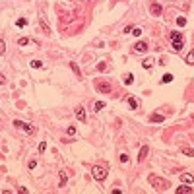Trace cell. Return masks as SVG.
<instances>
[{
  "instance_id": "obj_9",
  "label": "cell",
  "mask_w": 194,
  "mask_h": 194,
  "mask_svg": "<svg viewBox=\"0 0 194 194\" xmlns=\"http://www.w3.org/2000/svg\"><path fill=\"white\" fill-rule=\"evenodd\" d=\"M149 120H151V122H163V120H165V116L159 115V113H153V115L149 116Z\"/></svg>"
},
{
  "instance_id": "obj_7",
  "label": "cell",
  "mask_w": 194,
  "mask_h": 194,
  "mask_svg": "<svg viewBox=\"0 0 194 194\" xmlns=\"http://www.w3.org/2000/svg\"><path fill=\"white\" fill-rule=\"evenodd\" d=\"M19 128H23L27 134H35V126H33V124H29V122H21V126H19Z\"/></svg>"
},
{
  "instance_id": "obj_10",
  "label": "cell",
  "mask_w": 194,
  "mask_h": 194,
  "mask_svg": "<svg viewBox=\"0 0 194 194\" xmlns=\"http://www.w3.org/2000/svg\"><path fill=\"white\" fill-rule=\"evenodd\" d=\"M148 151H149L148 146H142V149H140V155H138V161H144V159H146V155H148Z\"/></svg>"
},
{
  "instance_id": "obj_28",
  "label": "cell",
  "mask_w": 194,
  "mask_h": 194,
  "mask_svg": "<svg viewBox=\"0 0 194 194\" xmlns=\"http://www.w3.org/2000/svg\"><path fill=\"white\" fill-rule=\"evenodd\" d=\"M45 149H47V142H41L39 144V153H43Z\"/></svg>"
},
{
  "instance_id": "obj_18",
  "label": "cell",
  "mask_w": 194,
  "mask_h": 194,
  "mask_svg": "<svg viewBox=\"0 0 194 194\" xmlns=\"http://www.w3.org/2000/svg\"><path fill=\"white\" fill-rule=\"evenodd\" d=\"M186 62H188V64H194V51H190L186 54Z\"/></svg>"
},
{
  "instance_id": "obj_15",
  "label": "cell",
  "mask_w": 194,
  "mask_h": 194,
  "mask_svg": "<svg viewBox=\"0 0 194 194\" xmlns=\"http://www.w3.org/2000/svg\"><path fill=\"white\" fill-rule=\"evenodd\" d=\"M103 107H105V101H95V105H93V111L97 113V111H101Z\"/></svg>"
},
{
  "instance_id": "obj_12",
  "label": "cell",
  "mask_w": 194,
  "mask_h": 194,
  "mask_svg": "<svg viewBox=\"0 0 194 194\" xmlns=\"http://www.w3.org/2000/svg\"><path fill=\"white\" fill-rule=\"evenodd\" d=\"M151 14H153V16H159V14H161V6H159V4H151Z\"/></svg>"
},
{
  "instance_id": "obj_25",
  "label": "cell",
  "mask_w": 194,
  "mask_h": 194,
  "mask_svg": "<svg viewBox=\"0 0 194 194\" xmlns=\"http://www.w3.org/2000/svg\"><path fill=\"white\" fill-rule=\"evenodd\" d=\"M66 132H68V136H74V134H76V126H68Z\"/></svg>"
},
{
  "instance_id": "obj_17",
  "label": "cell",
  "mask_w": 194,
  "mask_h": 194,
  "mask_svg": "<svg viewBox=\"0 0 194 194\" xmlns=\"http://www.w3.org/2000/svg\"><path fill=\"white\" fill-rule=\"evenodd\" d=\"M128 105L132 109H138V101H136V97H128Z\"/></svg>"
},
{
  "instance_id": "obj_27",
  "label": "cell",
  "mask_w": 194,
  "mask_h": 194,
  "mask_svg": "<svg viewBox=\"0 0 194 194\" xmlns=\"http://www.w3.org/2000/svg\"><path fill=\"white\" fill-rule=\"evenodd\" d=\"M18 43H19V45H21V47H25L27 43H29V39H27V37H21V39H19V41H18Z\"/></svg>"
},
{
  "instance_id": "obj_3",
  "label": "cell",
  "mask_w": 194,
  "mask_h": 194,
  "mask_svg": "<svg viewBox=\"0 0 194 194\" xmlns=\"http://www.w3.org/2000/svg\"><path fill=\"white\" fill-rule=\"evenodd\" d=\"M95 87H97V91H101V93H111V91H113V85H111L109 82H105V80H97Z\"/></svg>"
},
{
  "instance_id": "obj_5",
  "label": "cell",
  "mask_w": 194,
  "mask_h": 194,
  "mask_svg": "<svg viewBox=\"0 0 194 194\" xmlns=\"http://www.w3.org/2000/svg\"><path fill=\"white\" fill-rule=\"evenodd\" d=\"M149 182L155 184V188H167V182H165V181H157L155 177H149Z\"/></svg>"
},
{
  "instance_id": "obj_8",
  "label": "cell",
  "mask_w": 194,
  "mask_h": 194,
  "mask_svg": "<svg viewBox=\"0 0 194 194\" xmlns=\"http://www.w3.org/2000/svg\"><path fill=\"white\" fill-rule=\"evenodd\" d=\"M181 181L186 182V184H192V182H194V177H192L190 173H182V175H181Z\"/></svg>"
},
{
  "instance_id": "obj_6",
  "label": "cell",
  "mask_w": 194,
  "mask_h": 194,
  "mask_svg": "<svg viewBox=\"0 0 194 194\" xmlns=\"http://www.w3.org/2000/svg\"><path fill=\"white\" fill-rule=\"evenodd\" d=\"M177 192H179V194H190V192H192V186H188L186 182H182V186L177 188Z\"/></svg>"
},
{
  "instance_id": "obj_22",
  "label": "cell",
  "mask_w": 194,
  "mask_h": 194,
  "mask_svg": "<svg viewBox=\"0 0 194 194\" xmlns=\"http://www.w3.org/2000/svg\"><path fill=\"white\" fill-rule=\"evenodd\" d=\"M132 82H134V76H132V74H128V76L124 78V84H126V85H130Z\"/></svg>"
},
{
  "instance_id": "obj_2",
  "label": "cell",
  "mask_w": 194,
  "mask_h": 194,
  "mask_svg": "<svg viewBox=\"0 0 194 194\" xmlns=\"http://www.w3.org/2000/svg\"><path fill=\"white\" fill-rule=\"evenodd\" d=\"M91 175H93V179H95V181H105V179H107V169L105 167H99V165H95V167L91 169Z\"/></svg>"
},
{
  "instance_id": "obj_11",
  "label": "cell",
  "mask_w": 194,
  "mask_h": 194,
  "mask_svg": "<svg viewBox=\"0 0 194 194\" xmlns=\"http://www.w3.org/2000/svg\"><path fill=\"white\" fill-rule=\"evenodd\" d=\"M76 118L84 122V120H85V111L84 109H76Z\"/></svg>"
},
{
  "instance_id": "obj_16",
  "label": "cell",
  "mask_w": 194,
  "mask_h": 194,
  "mask_svg": "<svg viewBox=\"0 0 194 194\" xmlns=\"http://www.w3.org/2000/svg\"><path fill=\"white\" fill-rule=\"evenodd\" d=\"M161 82L163 84H171V82H173V74H165V76L161 78Z\"/></svg>"
},
{
  "instance_id": "obj_26",
  "label": "cell",
  "mask_w": 194,
  "mask_h": 194,
  "mask_svg": "<svg viewBox=\"0 0 194 194\" xmlns=\"http://www.w3.org/2000/svg\"><path fill=\"white\" fill-rule=\"evenodd\" d=\"M4 52H6V43L0 39V54H4Z\"/></svg>"
},
{
  "instance_id": "obj_24",
  "label": "cell",
  "mask_w": 194,
  "mask_h": 194,
  "mask_svg": "<svg viewBox=\"0 0 194 194\" xmlns=\"http://www.w3.org/2000/svg\"><path fill=\"white\" fill-rule=\"evenodd\" d=\"M70 68H72V70H74V72H76L78 76H82V72H80V68H78V66L74 64V62H70Z\"/></svg>"
},
{
  "instance_id": "obj_23",
  "label": "cell",
  "mask_w": 194,
  "mask_h": 194,
  "mask_svg": "<svg viewBox=\"0 0 194 194\" xmlns=\"http://www.w3.org/2000/svg\"><path fill=\"white\" fill-rule=\"evenodd\" d=\"M130 33H132V35H136V37H140V35H142V29H140V27H134Z\"/></svg>"
},
{
  "instance_id": "obj_1",
  "label": "cell",
  "mask_w": 194,
  "mask_h": 194,
  "mask_svg": "<svg viewBox=\"0 0 194 194\" xmlns=\"http://www.w3.org/2000/svg\"><path fill=\"white\" fill-rule=\"evenodd\" d=\"M171 45H173V49H175V51H181V49H182L184 41H182L181 31H173V33H171Z\"/></svg>"
},
{
  "instance_id": "obj_19",
  "label": "cell",
  "mask_w": 194,
  "mask_h": 194,
  "mask_svg": "<svg viewBox=\"0 0 194 194\" xmlns=\"http://www.w3.org/2000/svg\"><path fill=\"white\" fill-rule=\"evenodd\" d=\"M182 153H184V155H190V157H194V149H192V148H182Z\"/></svg>"
},
{
  "instance_id": "obj_20",
  "label": "cell",
  "mask_w": 194,
  "mask_h": 194,
  "mask_svg": "<svg viewBox=\"0 0 194 194\" xmlns=\"http://www.w3.org/2000/svg\"><path fill=\"white\" fill-rule=\"evenodd\" d=\"M177 25H179V27L186 25V18H182V16H181V18H177Z\"/></svg>"
},
{
  "instance_id": "obj_29",
  "label": "cell",
  "mask_w": 194,
  "mask_h": 194,
  "mask_svg": "<svg viewBox=\"0 0 194 194\" xmlns=\"http://www.w3.org/2000/svg\"><path fill=\"white\" fill-rule=\"evenodd\" d=\"M120 163H128V155L126 153H120Z\"/></svg>"
},
{
  "instance_id": "obj_21",
  "label": "cell",
  "mask_w": 194,
  "mask_h": 194,
  "mask_svg": "<svg viewBox=\"0 0 194 194\" xmlns=\"http://www.w3.org/2000/svg\"><path fill=\"white\" fill-rule=\"evenodd\" d=\"M16 25H18V27H23V25H27V19H25V18H19L18 21H16Z\"/></svg>"
},
{
  "instance_id": "obj_31",
  "label": "cell",
  "mask_w": 194,
  "mask_h": 194,
  "mask_svg": "<svg viewBox=\"0 0 194 194\" xmlns=\"http://www.w3.org/2000/svg\"><path fill=\"white\" fill-rule=\"evenodd\" d=\"M27 165H29V169H35V167H37V161H35V159H31Z\"/></svg>"
},
{
  "instance_id": "obj_30",
  "label": "cell",
  "mask_w": 194,
  "mask_h": 194,
  "mask_svg": "<svg viewBox=\"0 0 194 194\" xmlns=\"http://www.w3.org/2000/svg\"><path fill=\"white\" fill-rule=\"evenodd\" d=\"M31 66H33V68H41V66H43V64H41L39 60H33V62H31Z\"/></svg>"
},
{
  "instance_id": "obj_13",
  "label": "cell",
  "mask_w": 194,
  "mask_h": 194,
  "mask_svg": "<svg viewBox=\"0 0 194 194\" xmlns=\"http://www.w3.org/2000/svg\"><path fill=\"white\" fill-rule=\"evenodd\" d=\"M153 62H155L153 58H146V60L142 62V66H144V68H151V66H153Z\"/></svg>"
},
{
  "instance_id": "obj_4",
  "label": "cell",
  "mask_w": 194,
  "mask_h": 194,
  "mask_svg": "<svg viewBox=\"0 0 194 194\" xmlns=\"http://www.w3.org/2000/svg\"><path fill=\"white\" fill-rule=\"evenodd\" d=\"M134 51L136 52H146L148 51V43H146V41H138L134 45Z\"/></svg>"
},
{
  "instance_id": "obj_14",
  "label": "cell",
  "mask_w": 194,
  "mask_h": 194,
  "mask_svg": "<svg viewBox=\"0 0 194 194\" xmlns=\"http://www.w3.org/2000/svg\"><path fill=\"white\" fill-rule=\"evenodd\" d=\"M66 181H68V177H66V171H60V186H66Z\"/></svg>"
}]
</instances>
